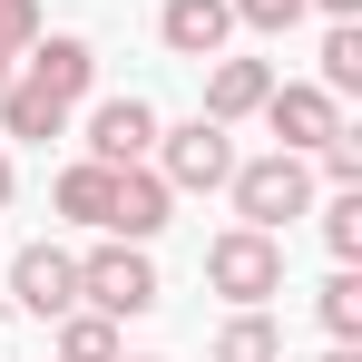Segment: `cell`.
I'll list each match as a JSON object with an SVG mask.
<instances>
[{
  "label": "cell",
  "mask_w": 362,
  "mask_h": 362,
  "mask_svg": "<svg viewBox=\"0 0 362 362\" xmlns=\"http://www.w3.org/2000/svg\"><path fill=\"white\" fill-rule=\"evenodd\" d=\"M0 274H10V303L40 313V323H59L78 303V255L69 245H20V255H0Z\"/></svg>",
  "instance_id": "obj_8"
},
{
  "label": "cell",
  "mask_w": 362,
  "mask_h": 362,
  "mask_svg": "<svg viewBox=\"0 0 362 362\" xmlns=\"http://www.w3.org/2000/svg\"><path fill=\"white\" fill-rule=\"evenodd\" d=\"M118 362H167V353H118Z\"/></svg>",
  "instance_id": "obj_22"
},
{
  "label": "cell",
  "mask_w": 362,
  "mask_h": 362,
  "mask_svg": "<svg viewBox=\"0 0 362 362\" xmlns=\"http://www.w3.org/2000/svg\"><path fill=\"white\" fill-rule=\"evenodd\" d=\"M49 216H59V226H88V235H108V216H118V167L69 157L59 177H49Z\"/></svg>",
  "instance_id": "obj_10"
},
{
  "label": "cell",
  "mask_w": 362,
  "mask_h": 362,
  "mask_svg": "<svg viewBox=\"0 0 362 362\" xmlns=\"http://www.w3.org/2000/svg\"><path fill=\"white\" fill-rule=\"evenodd\" d=\"M157 40H167V59H216V49H235V10L226 0H157Z\"/></svg>",
  "instance_id": "obj_9"
},
{
  "label": "cell",
  "mask_w": 362,
  "mask_h": 362,
  "mask_svg": "<svg viewBox=\"0 0 362 362\" xmlns=\"http://www.w3.org/2000/svg\"><path fill=\"white\" fill-rule=\"evenodd\" d=\"M206 294L274 303L284 294V235H264V226H216V235H206Z\"/></svg>",
  "instance_id": "obj_4"
},
{
  "label": "cell",
  "mask_w": 362,
  "mask_h": 362,
  "mask_svg": "<svg viewBox=\"0 0 362 362\" xmlns=\"http://www.w3.org/2000/svg\"><path fill=\"white\" fill-rule=\"evenodd\" d=\"M10 69H20V59H0V88H10Z\"/></svg>",
  "instance_id": "obj_23"
},
{
  "label": "cell",
  "mask_w": 362,
  "mask_h": 362,
  "mask_svg": "<svg viewBox=\"0 0 362 362\" xmlns=\"http://www.w3.org/2000/svg\"><path fill=\"white\" fill-rule=\"evenodd\" d=\"M78 303L88 313H108V323H137V313H157L167 303V284H157V255L127 235H98L88 255H78Z\"/></svg>",
  "instance_id": "obj_3"
},
{
  "label": "cell",
  "mask_w": 362,
  "mask_h": 362,
  "mask_svg": "<svg viewBox=\"0 0 362 362\" xmlns=\"http://www.w3.org/2000/svg\"><path fill=\"white\" fill-rule=\"evenodd\" d=\"M264 88H274V69H264V59H235V49H216V59H206V108H196V118L245 127L255 108H264Z\"/></svg>",
  "instance_id": "obj_12"
},
{
  "label": "cell",
  "mask_w": 362,
  "mask_h": 362,
  "mask_svg": "<svg viewBox=\"0 0 362 362\" xmlns=\"http://www.w3.org/2000/svg\"><path fill=\"white\" fill-rule=\"evenodd\" d=\"M157 108L127 88V98H88V118H78V157H98V167H137L147 147H157Z\"/></svg>",
  "instance_id": "obj_7"
},
{
  "label": "cell",
  "mask_w": 362,
  "mask_h": 362,
  "mask_svg": "<svg viewBox=\"0 0 362 362\" xmlns=\"http://www.w3.org/2000/svg\"><path fill=\"white\" fill-rule=\"evenodd\" d=\"M167 216H177V186L157 177L147 157H137V167H118V216H108V235H127V245H157V235H167Z\"/></svg>",
  "instance_id": "obj_11"
},
{
  "label": "cell",
  "mask_w": 362,
  "mask_h": 362,
  "mask_svg": "<svg viewBox=\"0 0 362 362\" xmlns=\"http://www.w3.org/2000/svg\"><path fill=\"white\" fill-rule=\"evenodd\" d=\"M303 10H323V20H362V0H303Z\"/></svg>",
  "instance_id": "obj_20"
},
{
  "label": "cell",
  "mask_w": 362,
  "mask_h": 362,
  "mask_svg": "<svg viewBox=\"0 0 362 362\" xmlns=\"http://www.w3.org/2000/svg\"><path fill=\"white\" fill-rule=\"evenodd\" d=\"M20 196V157H10V137H0V206Z\"/></svg>",
  "instance_id": "obj_19"
},
{
  "label": "cell",
  "mask_w": 362,
  "mask_h": 362,
  "mask_svg": "<svg viewBox=\"0 0 362 362\" xmlns=\"http://www.w3.org/2000/svg\"><path fill=\"white\" fill-rule=\"evenodd\" d=\"M226 10H235V30H264V40H284L303 20V0H226Z\"/></svg>",
  "instance_id": "obj_17"
},
{
  "label": "cell",
  "mask_w": 362,
  "mask_h": 362,
  "mask_svg": "<svg viewBox=\"0 0 362 362\" xmlns=\"http://www.w3.org/2000/svg\"><path fill=\"white\" fill-rule=\"evenodd\" d=\"M40 30H49V20H40V0H0V59H20Z\"/></svg>",
  "instance_id": "obj_18"
},
{
  "label": "cell",
  "mask_w": 362,
  "mask_h": 362,
  "mask_svg": "<svg viewBox=\"0 0 362 362\" xmlns=\"http://www.w3.org/2000/svg\"><path fill=\"white\" fill-rule=\"evenodd\" d=\"M147 167L177 186V196H226V177H235V127H216V118H177V127H157Z\"/></svg>",
  "instance_id": "obj_5"
},
{
  "label": "cell",
  "mask_w": 362,
  "mask_h": 362,
  "mask_svg": "<svg viewBox=\"0 0 362 362\" xmlns=\"http://www.w3.org/2000/svg\"><path fill=\"white\" fill-rule=\"evenodd\" d=\"M313 88L362 98V20H323V69H313Z\"/></svg>",
  "instance_id": "obj_16"
},
{
  "label": "cell",
  "mask_w": 362,
  "mask_h": 362,
  "mask_svg": "<svg viewBox=\"0 0 362 362\" xmlns=\"http://www.w3.org/2000/svg\"><path fill=\"white\" fill-rule=\"evenodd\" d=\"M313 323H323L333 343H362V264H333V274L313 284Z\"/></svg>",
  "instance_id": "obj_15"
},
{
  "label": "cell",
  "mask_w": 362,
  "mask_h": 362,
  "mask_svg": "<svg viewBox=\"0 0 362 362\" xmlns=\"http://www.w3.org/2000/svg\"><path fill=\"white\" fill-rule=\"evenodd\" d=\"M206 362H284V333H274V313H264V303H235V313L216 323Z\"/></svg>",
  "instance_id": "obj_13"
},
{
  "label": "cell",
  "mask_w": 362,
  "mask_h": 362,
  "mask_svg": "<svg viewBox=\"0 0 362 362\" xmlns=\"http://www.w3.org/2000/svg\"><path fill=\"white\" fill-rule=\"evenodd\" d=\"M313 157L294 147H264V157H235V177H226V206H235V226H264V235H284L294 216H313Z\"/></svg>",
  "instance_id": "obj_2"
},
{
  "label": "cell",
  "mask_w": 362,
  "mask_h": 362,
  "mask_svg": "<svg viewBox=\"0 0 362 362\" xmlns=\"http://www.w3.org/2000/svg\"><path fill=\"white\" fill-rule=\"evenodd\" d=\"M49 333H59V343H49V362H118V353H127L118 323H108V313H88V303H69Z\"/></svg>",
  "instance_id": "obj_14"
},
{
  "label": "cell",
  "mask_w": 362,
  "mask_h": 362,
  "mask_svg": "<svg viewBox=\"0 0 362 362\" xmlns=\"http://www.w3.org/2000/svg\"><path fill=\"white\" fill-rule=\"evenodd\" d=\"M323 362H362V343H333V353H323Z\"/></svg>",
  "instance_id": "obj_21"
},
{
  "label": "cell",
  "mask_w": 362,
  "mask_h": 362,
  "mask_svg": "<svg viewBox=\"0 0 362 362\" xmlns=\"http://www.w3.org/2000/svg\"><path fill=\"white\" fill-rule=\"evenodd\" d=\"M88 88H98V49L78 40V30H40L20 69H10V88H0V137H69V118L88 108Z\"/></svg>",
  "instance_id": "obj_1"
},
{
  "label": "cell",
  "mask_w": 362,
  "mask_h": 362,
  "mask_svg": "<svg viewBox=\"0 0 362 362\" xmlns=\"http://www.w3.org/2000/svg\"><path fill=\"white\" fill-rule=\"evenodd\" d=\"M255 118H264V137H274V147L313 157V147H323V137L343 127V98H333V88H313V78H274Z\"/></svg>",
  "instance_id": "obj_6"
}]
</instances>
